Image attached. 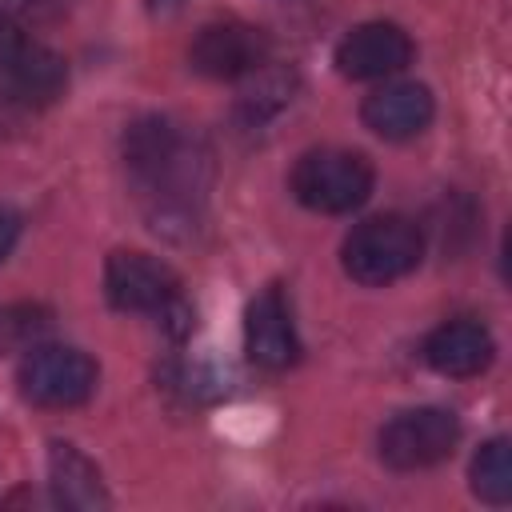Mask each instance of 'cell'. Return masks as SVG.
Wrapping results in <instances>:
<instances>
[{
	"instance_id": "6da1fadb",
	"label": "cell",
	"mask_w": 512,
	"mask_h": 512,
	"mask_svg": "<svg viewBox=\"0 0 512 512\" xmlns=\"http://www.w3.org/2000/svg\"><path fill=\"white\" fill-rule=\"evenodd\" d=\"M124 164L156 232L188 224L208 188V152L168 116H140L124 132Z\"/></svg>"
},
{
	"instance_id": "7a4b0ae2",
	"label": "cell",
	"mask_w": 512,
	"mask_h": 512,
	"mask_svg": "<svg viewBox=\"0 0 512 512\" xmlns=\"http://www.w3.org/2000/svg\"><path fill=\"white\" fill-rule=\"evenodd\" d=\"M424 256V232L416 220L408 216H372L364 224H356L340 248V260H344V272L356 280V284H368V288H380V284H392L400 276H408Z\"/></svg>"
},
{
	"instance_id": "3957f363",
	"label": "cell",
	"mask_w": 512,
	"mask_h": 512,
	"mask_svg": "<svg viewBox=\"0 0 512 512\" xmlns=\"http://www.w3.org/2000/svg\"><path fill=\"white\" fill-rule=\"evenodd\" d=\"M372 164L348 148H312L292 168V192L304 208L340 216L372 196Z\"/></svg>"
},
{
	"instance_id": "277c9868",
	"label": "cell",
	"mask_w": 512,
	"mask_h": 512,
	"mask_svg": "<svg viewBox=\"0 0 512 512\" xmlns=\"http://www.w3.org/2000/svg\"><path fill=\"white\" fill-rule=\"evenodd\" d=\"M104 288L120 312H156L164 320H176V332L192 328V312L180 296L176 272L148 252H112L104 268Z\"/></svg>"
},
{
	"instance_id": "5b68a950",
	"label": "cell",
	"mask_w": 512,
	"mask_h": 512,
	"mask_svg": "<svg viewBox=\"0 0 512 512\" xmlns=\"http://www.w3.org/2000/svg\"><path fill=\"white\" fill-rule=\"evenodd\" d=\"M20 392L40 408H76L96 392V364L80 348L36 344L20 360Z\"/></svg>"
},
{
	"instance_id": "8992f818",
	"label": "cell",
	"mask_w": 512,
	"mask_h": 512,
	"mask_svg": "<svg viewBox=\"0 0 512 512\" xmlns=\"http://www.w3.org/2000/svg\"><path fill=\"white\" fill-rule=\"evenodd\" d=\"M460 420L448 408H408L380 428V460L396 472H420L452 456Z\"/></svg>"
},
{
	"instance_id": "52a82bcc",
	"label": "cell",
	"mask_w": 512,
	"mask_h": 512,
	"mask_svg": "<svg viewBox=\"0 0 512 512\" xmlns=\"http://www.w3.org/2000/svg\"><path fill=\"white\" fill-rule=\"evenodd\" d=\"M268 32L244 20H216L204 24L188 48V60L200 76L212 80H240L268 64Z\"/></svg>"
},
{
	"instance_id": "ba28073f",
	"label": "cell",
	"mask_w": 512,
	"mask_h": 512,
	"mask_svg": "<svg viewBox=\"0 0 512 512\" xmlns=\"http://www.w3.org/2000/svg\"><path fill=\"white\" fill-rule=\"evenodd\" d=\"M68 84V68L64 60L36 44V40H16L4 56H0V96L8 104H20V108H44L52 104Z\"/></svg>"
},
{
	"instance_id": "9c48e42d",
	"label": "cell",
	"mask_w": 512,
	"mask_h": 512,
	"mask_svg": "<svg viewBox=\"0 0 512 512\" xmlns=\"http://www.w3.org/2000/svg\"><path fill=\"white\" fill-rule=\"evenodd\" d=\"M412 64V40L400 24L368 20L336 44V68L348 80H384Z\"/></svg>"
},
{
	"instance_id": "30bf717a",
	"label": "cell",
	"mask_w": 512,
	"mask_h": 512,
	"mask_svg": "<svg viewBox=\"0 0 512 512\" xmlns=\"http://www.w3.org/2000/svg\"><path fill=\"white\" fill-rule=\"evenodd\" d=\"M244 348L260 368H292L300 360V336L292 324V308L284 300V292L272 284L264 288L248 312H244Z\"/></svg>"
},
{
	"instance_id": "8fae6325",
	"label": "cell",
	"mask_w": 512,
	"mask_h": 512,
	"mask_svg": "<svg viewBox=\"0 0 512 512\" xmlns=\"http://www.w3.org/2000/svg\"><path fill=\"white\" fill-rule=\"evenodd\" d=\"M432 112H436V100L416 80H392V84L368 92V100L360 108L364 124L376 136H384V140H412V136H420L432 124Z\"/></svg>"
},
{
	"instance_id": "7c38bea8",
	"label": "cell",
	"mask_w": 512,
	"mask_h": 512,
	"mask_svg": "<svg viewBox=\"0 0 512 512\" xmlns=\"http://www.w3.org/2000/svg\"><path fill=\"white\" fill-rule=\"evenodd\" d=\"M496 340L480 320H448L424 340V360L440 376H476L492 364Z\"/></svg>"
},
{
	"instance_id": "4fadbf2b",
	"label": "cell",
	"mask_w": 512,
	"mask_h": 512,
	"mask_svg": "<svg viewBox=\"0 0 512 512\" xmlns=\"http://www.w3.org/2000/svg\"><path fill=\"white\" fill-rule=\"evenodd\" d=\"M48 476H52V496L64 508H104L108 504L96 464L88 456H80L72 444H52Z\"/></svg>"
},
{
	"instance_id": "5bb4252c",
	"label": "cell",
	"mask_w": 512,
	"mask_h": 512,
	"mask_svg": "<svg viewBox=\"0 0 512 512\" xmlns=\"http://www.w3.org/2000/svg\"><path fill=\"white\" fill-rule=\"evenodd\" d=\"M472 492L484 504H508L512 500V464H508V440L496 436L472 456Z\"/></svg>"
},
{
	"instance_id": "9a60e30c",
	"label": "cell",
	"mask_w": 512,
	"mask_h": 512,
	"mask_svg": "<svg viewBox=\"0 0 512 512\" xmlns=\"http://www.w3.org/2000/svg\"><path fill=\"white\" fill-rule=\"evenodd\" d=\"M52 332V312L40 304H4L0 308V352H32Z\"/></svg>"
},
{
	"instance_id": "2e32d148",
	"label": "cell",
	"mask_w": 512,
	"mask_h": 512,
	"mask_svg": "<svg viewBox=\"0 0 512 512\" xmlns=\"http://www.w3.org/2000/svg\"><path fill=\"white\" fill-rule=\"evenodd\" d=\"M52 8H60V0H0V16L16 24L28 16H48Z\"/></svg>"
},
{
	"instance_id": "e0dca14e",
	"label": "cell",
	"mask_w": 512,
	"mask_h": 512,
	"mask_svg": "<svg viewBox=\"0 0 512 512\" xmlns=\"http://www.w3.org/2000/svg\"><path fill=\"white\" fill-rule=\"evenodd\" d=\"M16 240H20V216L12 208H0V260L16 248Z\"/></svg>"
},
{
	"instance_id": "ac0fdd59",
	"label": "cell",
	"mask_w": 512,
	"mask_h": 512,
	"mask_svg": "<svg viewBox=\"0 0 512 512\" xmlns=\"http://www.w3.org/2000/svg\"><path fill=\"white\" fill-rule=\"evenodd\" d=\"M16 40H24L20 24H16V20H4V16H0V56H4V52H8V48H12Z\"/></svg>"
},
{
	"instance_id": "d6986e66",
	"label": "cell",
	"mask_w": 512,
	"mask_h": 512,
	"mask_svg": "<svg viewBox=\"0 0 512 512\" xmlns=\"http://www.w3.org/2000/svg\"><path fill=\"white\" fill-rule=\"evenodd\" d=\"M148 4H156V8H176L180 0H148Z\"/></svg>"
}]
</instances>
